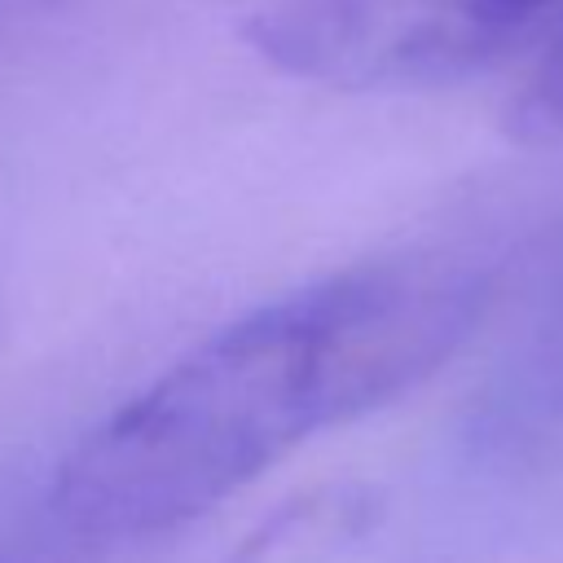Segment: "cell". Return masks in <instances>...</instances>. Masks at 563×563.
<instances>
[{"label": "cell", "mask_w": 563, "mask_h": 563, "mask_svg": "<svg viewBox=\"0 0 563 563\" xmlns=\"http://www.w3.org/2000/svg\"><path fill=\"white\" fill-rule=\"evenodd\" d=\"M0 563H62V559H53V554H0Z\"/></svg>", "instance_id": "obj_4"}, {"label": "cell", "mask_w": 563, "mask_h": 563, "mask_svg": "<svg viewBox=\"0 0 563 563\" xmlns=\"http://www.w3.org/2000/svg\"><path fill=\"white\" fill-rule=\"evenodd\" d=\"M493 277L457 255L400 251L273 295L145 378L53 471L48 515L79 545L176 532L325 431H339L466 347Z\"/></svg>", "instance_id": "obj_1"}, {"label": "cell", "mask_w": 563, "mask_h": 563, "mask_svg": "<svg viewBox=\"0 0 563 563\" xmlns=\"http://www.w3.org/2000/svg\"><path fill=\"white\" fill-rule=\"evenodd\" d=\"M501 123L519 145H563V40L519 75Z\"/></svg>", "instance_id": "obj_3"}, {"label": "cell", "mask_w": 563, "mask_h": 563, "mask_svg": "<svg viewBox=\"0 0 563 563\" xmlns=\"http://www.w3.org/2000/svg\"><path fill=\"white\" fill-rule=\"evenodd\" d=\"M246 48L330 92H440L532 66L563 40V0H260Z\"/></svg>", "instance_id": "obj_2"}]
</instances>
